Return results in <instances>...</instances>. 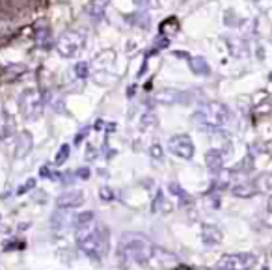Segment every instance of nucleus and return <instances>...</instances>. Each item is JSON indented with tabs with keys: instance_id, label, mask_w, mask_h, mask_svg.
Instances as JSON below:
<instances>
[{
	"instance_id": "f03ea898",
	"label": "nucleus",
	"mask_w": 272,
	"mask_h": 270,
	"mask_svg": "<svg viewBox=\"0 0 272 270\" xmlns=\"http://www.w3.org/2000/svg\"><path fill=\"white\" fill-rule=\"evenodd\" d=\"M119 255L131 263H146L151 257V242L142 235H125L119 240Z\"/></svg>"
},
{
	"instance_id": "f3484780",
	"label": "nucleus",
	"mask_w": 272,
	"mask_h": 270,
	"mask_svg": "<svg viewBox=\"0 0 272 270\" xmlns=\"http://www.w3.org/2000/svg\"><path fill=\"white\" fill-rule=\"evenodd\" d=\"M257 188L255 185H252V183H241V185H237V187H233V196H239V197H250L253 196V192H255Z\"/></svg>"
},
{
	"instance_id": "5701e85b",
	"label": "nucleus",
	"mask_w": 272,
	"mask_h": 270,
	"mask_svg": "<svg viewBox=\"0 0 272 270\" xmlns=\"http://www.w3.org/2000/svg\"><path fill=\"white\" fill-rule=\"evenodd\" d=\"M75 75L78 77V78H86L88 75H90V65L88 62H78L75 65Z\"/></svg>"
},
{
	"instance_id": "1a4fd4ad",
	"label": "nucleus",
	"mask_w": 272,
	"mask_h": 270,
	"mask_svg": "<svg viewBox=\"0 0 272 270\" xmlns=\"http://www.w3.org/2000/svg\"><path fill=\"white\" fill-rule=\"evenodd\" d=\"M34 41L39 49H51L53 47V32L49 26H36V32H34Z\"/></svg>"
},
{
	"instance_id": "423d86ee",
	"label": "nucleus",
	"mask_w": 272,
	"mask_h": 270,
	"mask_svg": "<svg viewBox=\"0 0 272 270\" xmlns=\"http://www.w3.org/2000/svg\"><path fill=\"white\" fill-rule=\"evenodd\" d=\"M257 257L253 253H233L224 255L216 263V270H252Z\"/></svg>"
},
{
	"instance_id": "f257e3e1",
	"label": "nucleus",
	"mask_w": 272,
	"mask_h": 270,
	"mask_svg": "<svg viewBox=\"0 0 272 270\" xmlns=\"http://www.w3.org/2000/svg\"><path fill=\"white\" fill-rule=\"evenodd\" d=\"M77 242L86 255L94 259H101L108 251V244H110L108 229L103 224L90 222L86 226L77 228Z\"/></svg>"
},
{
	"instance_id": "a878e982",
	"label": "nucleus",
	"mask_w": 272,
	"mask_h": 270,
	"mask_svg": "<svg viewBox=\"0 0 272 270\" xmlns=\"http://www.w3.org/2000/svg\"><path fill=\"white\" fill-rule=\"evenodd\" d=\"M34 187H36V179H28V181H26V183H24L22 187L17 188V196H22V194H26V192H28V190H32Z\"/></svg>"
},
{
	"instance_id": "4c0bfd02",
	"label": "nucleus",
	"mask_w": 272,
	"mask_h": 270,
	"mask_svg": "<svg viewBox=\"0 0 272 270\" xmlns=\"http://www.w3.org/2000/svg\"><path fill=\"white\" fill-rule=\"evenodd\" d=\"M0 140H2V138H0Z\"/></svg>"
},
{
	"instance_id": "2f4dec72",
	"label": "nucleus",
	"mask_w": 272,
	"mask_h": 270,
	"mask_svg": "<svg viewBox=\"0 0 272 270\" xmlns=\"http://www.w3.org/2000/svg\"><path fill=\"white\" fill-rule=\"evenodd\" d=\"M267 222L272 224V199L269 201V205H267Z\"/></svg>"
},
{
	"instance_id": "4468645a",
	"label": "nucleus",
	"mask_w": 272,
	"mask_h": 270,
	"mask_svg": "<svg viewBox=\"0 0 272 270\" xmlns=\"http://www.w3.org/2000/svg\"><path fill=\"white\" fill-rule=\"evenodd\" d=\"M108 2H110V0H92L90 6H88L90 17H94L95 21H99V19L105 15L106 8H108Z\"/></svg>"
},
{
	"instance_id": "9b49d317",
	"label": "nucleus",
	"mask_w": 272,
	"mask_h": 270,
	"mask_svg": "<svg viewBox=\"0 0 272 270\" xmlns=\"http://www.w3.org/2000/svg\"><path fill=\"white\" fill-rule=\"evenodd\" d=\"M201 237H203V242H205L207 246H214V244H220V242H222V231H220L216 226L205 224L203 229H201Z\"/></svg>"
},
{
	"instance_id": "7c9ffc66",
	"label": "nucleus",
	"mask_w": 272,
	"mask_h": 270,
	"mask_svg": "<svg viewBox=\"0 0 272 270\" xmlns=\"http://www.w3.org/2000/svg\"><path fill=\"white\" fill-rule=\"evenodd\" d=\"M60 179H62L63 185H71L73 183V174H63V175H60Z\"/></svg>"
},
{
	"instance_id": "412c9836",
	"label": "nucleus",
	"mask_w": 272,
	"mask_h": 270,
	"mask_svg": "<svg viewBox=\"0 0 272 270\" xmlns=\"http://www.w3.org/2000/svg\"><path fill=\"white\" fill-rule=\"evenodd\" d=\"M90 222H94V212H80V214L75 216V228L86 226V224H90Z\"/></svg>"
},
{
	"instance_id": "dca6fc26",
	"label": "nucleus",
	"mask_w": 272,
	"mask_h": 270,
	"mask_svg": "<svg viewBox=\"0 0 272 270\" xmlns=\"http://www.w3.org/2000/svg\"><path fill=\"white\" fill-rule=\"evenodd\" d=\"M179 32V21L177 17H168L166 21L160 24V36H174Z\"/></svg>"
},
{
	"instance_id": "9d476101",
	"label": "nucleus",
	"mask_w": 272,
	"mask_h": 270,
	"mask_svg": "<svg viewBox=\"0 0 272 270\" xmlns=\"http://www.w3.org/2000/svg\"><path fill=\"white\" fill-rule=\"evenodd\" d=\"M32 149V136L30 133H26V131H22L17 135V142H15V155L22 158V156L28 155V151Z\"/></svg>"
},
{
	"instance_id": "e433bc0d",
	"label": "nucleus",
	"mask_w": 272,
	"mask_h": 270,
	"mask_svg": "<svg viewBox=\"0 0 272 270\" xmlns=\"http://www.w3.org/2000/svg\"><path fill=\"white\" fill-rule=\"evenodd\" d=\"M271 80H272V73H271Z\"/></svg>"
},
{
	"instance_id": "6e6552de",
	"label": "nucleus",
	"mask_w": 272,
	"mask_h": 270,
	"mask_svg": "<svg viewBox=\"0 0 272 270\" xmlns=\"http://www.w3.org/2000/svg\"><path fill=\"white\" fill-rule=\"evenodd\" d=\"M84 201V192L82 190H71V192H63L62 196L56 197V207L58 209H75L78 207Z\"/></svg>"
},
{
	"instance_id": "20e7f679",
	"label": "nucleus",
	"mask_w": 272,
	"mask_h": 270,
	"mask_svg": "<svg viewBox=\"0 0 272 270\" xmlns=\"http://www.w3.org/2000/svg\"><path fill=\"white\" fill-rule=\"evenodd\" d=\"M19 106H21V114L24 119L34 121L38 119L43 112V97L38 90H24L19 97Z\"/></svg>"
},
{
	"instance_id": "2eb2a0df",
	"label": "nucleus",
	"mask_w": 272,
	"mask_h": 270,
	"mask_svg": "<svg viewBox=\"0 0 272 270\" xmlns=\"http://www.w3.org/2000/svg\"><path fill=\"white\" fill-rule=\"evenodd\" d=\"M189 63H190V69H192L196 75H209L211 73L209 63L205 62V58H201V56L189 58Z\"/></svg>"
},
{
	"instance_id": "f704fd0d",
	"label": "nucleus",
	"mask_w": 272,
	"mask_h": 270,
	"mask_svg": "<svg viewBox=\"0 0 272 270\" xmlns=\"http://www.w3.org/2000/svg\"><path fill=\"white\" fill-rule=\"evenodd\" d=\"M151 155L157 156V158L162 155V149H160V146H153V147H151Z\"/></svg>"
},
{
	"instance_id": "cd10ccee",
	"label": "nucleus",
	"mask_w": 272,
	"mask_h": 270,
	"mask_svg": "<svg viewBox=\"0 0 272 270\" xmlns=\"http://www.w3.org/2000/svg\"><path fill=\"white\" fill-rule=\"evenodd\" d=\"M99 196H101L103 201H110V199L114 197V194H112V190H110L108 187H103L101 190H99Z\"/></svg>"
},
{
	"instance_id": "39448f33",
	"label": "nucleus",
	"mask_w": 272,
	"mask_h": 270,
	"mask_svg": "<svg viewBox=\"0 0 272 270\" xmlns=\"http://www.w3.org/2000/svg\"><path fill=\"white\" fill-rule=\"evenodd\" d=\"M84 43H86V36L78 30H67L63 32L58 39L56 49L62 54L63 58H73L77 52H80L84 49Z\"/></svg>"
},
{
	"instance_id": "72a5a7b5",
	"label": "nucleus",
	"mask_w": 272,
	"mask_h": 270,
	"mask_svg": "<svg viewBox=\"0 0 272 270\" xmlns=\"http://www.w3.org/2000/svg\"><path fill=\"white\" fill-rule=\"evenodd\" d=\"M86 133H88V129H84L82 133H78V135L75 136V144H80V142L84 140V136H86Z\"/></svg>"
},
{
	"instance_id": "0eeeda50",
	"label": "nucleus",
	"mask_w": 272,
	"mask_h": 270,
	"mask_svg": "<svg viewBox=\"0 0 272 270\" xmlns=\"http://www.w3.org/2000/svg\"><path fill=\"white\" fill-rule=\"evenodd\" d=\"M168 151L181 156V158H192V155H194V144H192V140L187 135L172 136L168 140Z\"/></svg>"
},
{
	"instance_id": "f8f14e48",
	"label": "nucleus",
	"mask_w": 272,
	"mask_h": 270,
	"mask_svg": "<svg viewBox=\"0 0 272 270\" xmlns=\"http://www.w3.org/2000/svg\"><path fill=\"white\" fill-rule=\"evenodd\" d=\"M153 101L160 104H175L183 101V95H179V92H175V90H162V92L153 95Z\"/></svg>"
},
{
	"instance_id": "c85d7f7f",
	"label": "nucleus",
	"mask_w": 272,
	"mask_h": 270,
	"mask_svg": "<svg viewBox=\"0 0 272 270\" xmlns=\"http://www.w3.org/2000/svg\"><path fill=\"white\" fill-rule=\"evenodd\" d=\"M39 174H41V177H47V179H58V177H60V175H56V174H53L49 166H43L41 170H39Z\"/></svg>"
},
{
	"instance_id": "c756f323",
	"label": "nucleus",
	"mask_w": 272,
	"mask_h": 270,
	"mask_svg": "<svg viewBox=\"0 0 272 270\" xmlns=\"http://www.w3.org/2000/svg\"><path fill=\"white\" fill-rule=\"evenodd\" d=\"M75 175L80 177V179H88V177H90V170H88V168H78Z\"/></svg>"
},
{
	"instance_id": "a211bd4d",
	"label": "nucleus",
	"mask_w": 272,
	"mask_h": 270,
	"mask_svg": "<svg viewBox=\"0 0 272 270\" xmlns=\"http://www.w3.org/2000/svg\"><path fill=\"white\" fill-rule=\"evenodd\" d=\"M255 188L257 190H261L265 194H272V175L271 174H265L257 179V183H255Z\"/></svg>"
},
{
	"instance_id": "aec40b11",
	"label": "nucleus",
	"mask_w": 272,
	"mask_h": 270,
	"mask_svg": "<svg viewBox=\"0 0 272 270\" xmlns=\"http://www.w3.org/2000/svg\"><path fill=\"white\" fill-rule=\"evenodd\" d=\"M168 45H170V39H168L166 36H158V38H157V41L153 43V49H151V51L147 52V56H149V54H157L158 51H162V49H166Z\"/></svg>"
},
{
	"instance_id": "ddd939ff",
	"label": "nucleus",
	"mask_w": 272,
	"mask_h": 270,
	"mask_svg": "<svg viewBox=\"0 0 272 270\" xmlns=\"http://www.w3.org/2000/svg\"><path fill=\"white\" fill-rule=\"evenodd\" d=\"M205 162H207V168H209L211 172H220L222 166H224V155H222V151H218V149L207 151Z\"/></svg>"
},
{
	"instance_id": "7ed1b4c3",
	"label": "nucleus",
	"mask_w": 272,
	"mask_h": 270,
	"mask_svg": "<svg viewBox=\"0 0 272 270\" xmlns=\"http://www.w3.org/2000/svg\"><path fill=\"white\" fill-rule=\"evenodd\" d=\"M228 119H230V110L222 103L203 104L192 116L194 123L199 125V127H207V129H218V127L228 123Z\"/></svg>"
},
{
	"instance_id": "393cba45",
	"label": "nucleus",
	"mask_w": 272,
	"mask_h": 270,
	"mask_svg": "<svg viewBox=\"0 0 272 270\" xmlns=\"http://www.w3.org/2000/svg\"><path fill=\"white\" fill-rule=\"evenodd\" d=\"M157 125V117L153 114H146L142 117V129H149V127H155Z\"/></svg>"
},
{
	"instance_id": "c9c22d12",
	"label": "nucleus",
	"mask_w": 272,
	"mask_h": 270,
	"mask_svg": "<svg viewBox=\"0 0 272 270\" xmlns=\"http://www.w3.org/2000/svg\"><path fill=\"white\" fill-rule=\"evenodd\" d=\"M129 97H133V95H135V86H131V88H129Z\"/></svg>"
},
{
	"instance_id": "bb28decb",
	"label": "nucleus",
	"mask_w": 272,
	"mask_h": 270,
	"mask_svg": "<svg viewBox=\"0 0 272 270\" xmlns=\"http://www.w3.org/2000/svg\"><path fill=\"white\" fill-rule=\"evenodd\" d=\"M170 192H172L174 196H177V197H187V194H185V190L179 187L177 183H170Z\"/></svg>"
},
{
	"instance_id": "b1692460",
	"label": "nucleus",
	"mask_w": 272,
	"mask_h": 270,
	"mask_svg": "<svg viewBox=\"0 0 272 270\" xmlns=\"http://www.w3.org/2000/svg\"><path fill=\"white\" fill-rule=\"evenodd\" d=\"M135 4L142 10H157L158 0H135Z\"/></svg>"
},
{
	"instance_id": "6ab92c4d",
	"label": "nucleus",
	"mask_w": 272,
	"mask_h": 270,
	"mask_svg": "<svg viewBox=\"0 0 272 270\" xmlns=\"http://www.w3.org/2000/svg\"><path fill=\"white\" fill-rule=\"evenodd\" d=\"M127 19L136 24V26H142V28H147L149 26V17L146 13H136V15H127Z\"/></svg>"
},
{
	"instance_id": "4be33fe9",
	"label": "nucleus",
	"mask_w": 272,
	"mask_h": 270,
	"mask_svg": "<svg viewBox=\"0 0 272 270\" xmlns=\"http://www.w3.org/2000/svg\"><path fill=\"white\" fill-rule=\"evenodd\" d=\"M67 156H69V146L65 144V146L60 147V151H58V155H56V158H54V164H56V166H62L63 162L67 160Z\"/></svg>"
},
{
	"instance_id": "473e14b6",
	"label": "nucleus",
	"mask_w": 272,
	"mask_h": 270,
	"mask_svg": "<svg viewBox=\"0 0 272 270\" xmlns=\"http://www.w3.org/2000/svg\"><path fill=\"white\" fill-rule=\"evenodd\" d=\"M95 156H97V151H95L94 147L90 146V147H88V153H86V158H88V160H90V158H92V160H94Z\"/></svg>"
}]
</instances>
